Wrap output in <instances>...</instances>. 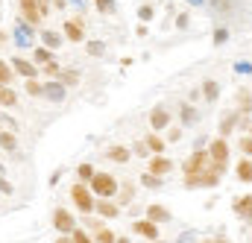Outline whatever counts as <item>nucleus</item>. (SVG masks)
Masks as SVG:
<instances>
[{
	"mask_svg": "<svg viewBox=\"0 0 252 243\" xmlns=\"http://www.w3.org/2000/svg\"><path fill=\"white\" fill-rule=\"evenodd\" d=\"M223 167L211 158L208 150H196L185 161V187H217Z\"/></svg>",
	"mask_w": 252,
	"mask_h": 243,
	"instance_id": "f257e3e1",
	"label": "nucleus"
},
{
	"mask_svg": "<svg viewBox=\"0 0 252 243\" xmlns=\"http://www.w3.org/2000/svg\"><path fill=\"white\" fill-rule=\"evenodd\" d=\"M70 199H73V205H76L82 214H91L94 205H97L94 196H91V190H88L85 184H73V187H70Z\"/></svg>",
	"mask_w": 252,
	"mask_h": 243,
	"instance_id": "f03ea898",
	"label": "nucleus"
},
{
	"mask_svg": "<svg viewBox=\"0 0 252 243\" xmlns=\"http://www.w3.org/2000/svg\"><path fill=\"white\" fill-rule=\"evenodd\" d=\"M91 190H94L97 196H115V193H118V179L109 176V173H94Z\"/></svg>",
	"mask_w": 252,
	"mask_h": 243,
	"instance_id": "7ed1b4c3",
	"label": "nucleus"
},
{
	"mask_svg": "<svg viewBox=\"0 0 252 243\" xmlns=\"http://www.w3.org/2000/svg\"><path fill=\"white\" fill-rule=\"evenodd\" d=\"M208 152H211V158L226 170V164H229V144H226V138L220 135L217 141H211V147H208Z\"/></svg>",
	"mask_w": 252,
	"mask_h": 243,
	"instance_id": "20e7f679",
	"label": "nucleus"
},
{
	"mask_svg": "<svg viewBox=\"0 0 252 243\" xmlns=\"http://www.w3.org/2000/svg\"><path fill=\"white\" fill-rule=\"evenodd\" d=\"M64 38H67V41H73V44L85 41V24H82L79 18H76V21H73V18H67V21H64Z\"/></svg>",
	"mask_w": 252,
	"mask_h": 243,
	"instance_id": "39448f33",
	"label": "nucleus"
},
{
	"mask_svg": "<svg viewBox=\"0 0 252 243\" xmlns=\"http://www.w3.org/2000/svg\"><path fill=\"white\" fill-rule=\"evenodd\" d=\"M132 232L141 235V238H147V241H158V223H153L150 217L147 220H135L132 223Z\"/></svg>",
	"mask_w": 252,
	"mask_h": 243,
	"instance_id": "423d86ee",
	"label": "nucleus"
},
{
	"mask_svg": "<svg viewBox=\"0 0 252 243\" xmlns=\"http://www.w3.org/2000/svg\"><path fill=\"white\" fill-rule=\"evenodd\" d=\"M53 226H56L62 235H73V229H76L73 214H70V211H64V208H56V214H53Z\"/></svg>",
	"mask_w": 252,
	"mask_h": 243,
	"instance_id": "0eeeda50",
	"label": "nucleus"
},
{
	"mask_svg": "<svg viewBox=\"0 0 252 243\" xmlns=\"http://www.w3.org/2000/svg\"><path fill=\"white\" fill-rule=\"evenodd\" d=\"M18 9H21V15H24L30 24H41V18H44V12L38 9L35 0H18Z\"/></svg>",
	"mask_w": 252,
	"mask_h": 243,
	"instance_id": "6e6552de",
	"label": "nucleus"
},
{
	"mask_svg": "<svg viewBox=\"0 0 252 243\" xmlns=\"http://www.w3.org/2000/svg\"><path fill=\"white\" fill-rule=\"evenodd\" d=\"M167 123H170V112H167V106H156V109L150 112V126H153L156 132L167 129Z\"/></svg>",
	"mask_w": 252,
	"mask_h": 243,
	"instance_id": "1a4fd4ad",
	"label": "nucleus"
},
{
	"mask_svg": "<svg viewBox=\"0 0 252 243\" xmlns=\"http://www.w3.org/2000/svg\"><path fill=\"white\" fill-rule=\"evenodd\" d=\"M232 211L252 226V196H238V199L232 202Z\"/></svg>",
	"mask_w": 252,
	"mask_h": 243,
	"instance_id": "9d476101",
	"label": "nucleus"
},
{
	"mask_svg": "<svg viewBox=\"0 0 252 243\" xmlns=\"http://www.w3.org/2000/svg\"><path fill=\"white\" fill-rule=\"evenodd\" d=\"M170 170H173V161H170V158H164V155H153V158H150V173L167 176Z\"/></svg>",
	"mask_w": 252,
	"mask_h": 243,
	"instance_id": "9b49d317",
	"label": "nucleus"
},
{
	"mask_svg": "<svg viewBox=\"0 0 252 243\" xmlns=\"http://www.w3.org/2000/svg\"><path fill=\"white\" fill-rule=\"evenodd\" d=\"M238 121H241V112H238V109H232V112L220 121V135H223V138H226V135H232V132H235V126H238Z\"/></svg>",
	"mask_w": 252,
	"mask_h": 243,
	"instance_id": "f8f14e48",
	"label": "nucleus"
},
{
	"mask_svg": "<svg viewBox=\"0 0 252 243\" xmlns=\"http://www.w3.org/2000/svg\"><path fill=\"white\" fill-rule=\"evenodd\" d=\"M235 103H238V112H241L244 118H250V115H252V94H250V88H241Z\"/></svg>",
	"mask_w": 252,
	"mask_h": 243,
	"instance_id": "ddd939ff",
	"label": "nucleus"
},
{
	"mask_svg": "<svg viewBox=\"0 0 252 243\" xmlns=\"http://www.w3.org/2000/svg\"><path fill=\"white\" fill-rule=\"evenodd\" d=\"M202 97H205V103H214L220 97V82L217 79H205L202 82Z\"/></svg>",
	"mask_w": 252,
	"mask_h": 243,
	"instance_id": "4468645a",
	"label": "nucleus"
},
{
	"mask_svg": "<svg viewBox=\"0 0 252 243\" xmlns=\"http://www.w3.org/2000/svg\"><path fill=\"white\" fill-rule=\"evenodd\" d=\"M235 176H238V182H252V158H244V161H238V167H235Z\"/></svg>",
	"mask_w": 252,
	"mask_h": 243,
	"instance_id": "2eb2a0df",
	"label": "nucleus"
},
{
	"mask_svg": "<svg viewBox=\"0 0 252 243\" xmlns=\"http://www.w3.org/2000/svg\"><path fill=\"white\" fill-rule=\"evenodd\" d=\"M147 217H150L153 223H167V220H170V211H167L164 205H150V208H147Z\"/></svg>",
	"mask_w": 252,
	"mask_h": 243,
	"instance_id": "dca6fc26",
	"label": "nucleus"
},
{
	"mask_svg": "<svg viewBox=\"0 0 252 243\" xmlns=\"http://www.w3.org/2000/svg\"><path fill=\"white\" fill-rule=\"evenodd\" d=\"M106 158H109V161H118V164H126V161L132 158V152H129L126 147H109Z\"/></svg>",
	"mask_w": 252,
	"mask_h": 243,
	"instance_id": "f3484780",
	"label": "nucleus"
},
{
	"mask_svg": "<svg viewBox=\"0 0 252 243\" xmlns=\"http://www.w3.org/2000/svg\"><path fill=\"white\" fill-rule=\"evenodd\" d=\"M0 103H3V106H15V103H18V94H15L6 82H0Z\"/></svg>",
	"mask_w": 252,
	"mask_h": 243,
	"instance_id": "a211bd4d",
	"label": "nucleus"
},
{
	"mask_svg": "<svg viewBox=\"0 0 252 243\" xmlns=\"http://www.w3.org/2000/svg\"><path fill=\"white\" fill-rule=\"evenodd\" d=\"M12 64H15V70L21 73V76H35V64H30V61H24V59H12Z\"/></svg>",
	"mask_w": 252,
	"mask_h": 243,
	"instance_id": "6ab92c4d",
	"label": "nucleus"
},
{
	"mask_svg": "<svg viewBox=\"0 0 252 243\" xmlns=\"http://www.w3.org/2000/svg\"><path fill=\"white\" fill-rule=\"evenodd\" d=\"M97 214H103V217H118L121 208H118L115 202H97Z\"/></svg>",
	"mask_w": 252,
	"mask_h": 243,
	"instance_id": "aec40b11",
	"label": "nucleus"
},
{
	"mask_svg": "<svg viewBox=\"0 0 252 243\" xmlns=\"http://www.w3.org/2000/svg\"><path fill=\"white\" fill-rule=\"evenodd\" d=\"M41 41H44V44H47L50 50H56V47L62 44V38H59V35H56L53 30H44V32H41Z\"/></svg>",
	"mask_w": 252,
	"mask_h": 243,
	"instance_id": "412c9836",
	"label": "nucleus"
},
{
	"mask_svg": "<svg viewBox=\"0 0 252 243\" xmlns=\"http://www.w3.org/2000/svg\"><path fill=\"white\" fill-rule=\"evenodd\" d=\"M59 79H62V85L70 88V85H76V82H79V73H76V70H62V73H59Z\"/></svg>",
	"mask_w": 252,
	"mask_h": 243,
	"instance_id": "4be33fe9",
	"label": "nucleus"
},
{
	"mask_svg": "<svg viewBox=\"0 0 252 243\" xmlns=\"http://www.w3.org/2000/svg\"><path fill=\"white\" fill-rule=\"evenodd\" d=\"M147 147H150L153 152H164V141H161L158 135H150V138H147Z\"/></svg>",
	"mask_w": 252,
	"mask_h": 243,
	"instance_id": "5701e85b",
	"label": "nucleus"
},
{
	"mask_svg": "<svg viewBox=\"0 0 252 243\" xmlns=\"http://www.w3.org/2000/svg\"><path fill=\"white\" fill-rule=\"evenodd\" d=\"M196 121V109H193V106H182V123H185V126H188V123H193Z\"/></svg>",
	"mask_w": 252,
	"mask_h": 243,
	"instance_id": "b1692460",
	"label": "nucleus"
},
{
	"mask_svg": "<svg viewBox=\"0 0 252 243\" xmlns=\"http://www.w3.org/2000/svg\"><path fill=\"white\" fill-rule=\"evenodd\" d=\"M141 182L147 184V187H161V176H156V173H147V176H141Z\"/></svg>",
	"mask_w": 252,
	"mask_h": 243,
	"instance_id": "393cba45",
	"label": "nucleus"
},
{
	"mask_svg": "<svg viewBox=\"0 0 252 243\" xmlns=\"http://www.w3.org/2000/svg\"><path fill=\"white\" fill-rule=\"evenodd\" d=\"M97 243H118L109 229H97Z\"/></svg>",
	"mask_w": 252,
	"mask_h": 243,
	"instance_id": "a878e982",
	"label": "nucleus"
},
{
	"mask_svg": "<svg viewBox=\"0 0 252 243\" xmlns=\"http://www.w3.org/2000/svg\"><path fill=\"white\" fill-rule=\"evenodd\" d=\"M76 173H79V179H88V182L94 179V167H91V164H79V170H76Z\"/></svg>",
	"mask_w": 252,
	"mask_h": 243,
	"instance_id": "bb28decb",
	"label": "nucleus"
},
{
	"mask_svg": "<svg viewBox=\"0 0 252 243\" xmlns=\"http://www.w3.org/2000/svg\"><path fill=\"white\" fill-rule=\"evenodd\" d=\"M229 41V30H214V44L220 47V44H226Z\"/></svg>",
	"mask_w": 252,
	"mask_h": 243,
	"instance_id": "cd10ccee",
	"label": "nucleus"
},
{
	"mask_svg": "<svg viewBox=\"0 0 252 243\" xmlns=\"http://www.w3.org/2000/svg\"><path fill=\"white\" fill-rule=\"evenodd\" d=\"M27 91H30V94H35V97H38V94H44V88H41V85H38V82H35L32 76L27 79Z\"/></svg>",
	"mask_w": 252,
	"mask_h": 243,
	"instance_id": "c85d7f7f",
	"label": "nucleus"
},
{
	"mask_svg": "<svg viewBox=\"0 0 252 243\" xmlns=\"http://www.w3.org/2000/svg\"><path fill=\"white\" fill-rule=\"evenodd\" d=\"M0 147H6V150H15V138H12L9 132H0Z\"/></svg>",
	"mask_w": 252,
	"mask_h": 243,
	"instance_id": "c756f323",
	"label": "nucleus"
},
{
	"mask_svg": "<svg viewBox=\"0 0 252 243\" xmlns=\"http://www.w3.org/2000/svg\"><path fill=\"white\" fill-rule=\"evenodd\" d=\"M94 3H97V9H100V12H106V15H109V12H115V0H94Z\"/></svg>",
	"mask_w": 252,
	"mask_h": 243,
	"instance_id": "7c9ffc66",
	"label": "nucleus"
},
{
	"mask_svg": "<svg viewBox=\"0 0 252 243\" xmlns=\"http://www.w3.org/2000/svg\"><path fill=\"white\" fill-rule=\"evenodd\" d=\"M232 6H238L235 0H214V9L217 12H226V9H232Z\"/></svg>",
	"mask_w": 252,
	"mask_h": 243,
	"instance_id": "2f4dec72",
	"label": "nucleus"
},
{
	"mask_svg": "<svg viewBox=\"0 0 252 243\" xmlns=\"http://www.w3.org/2000/svg\"><path fill=\"white\" fill-rule=\"evenodd\" d=\"M138 18H141V21H150V18H153V6H141V9H138Z\"/></svg>",
	"mask_w": 252,
	"mask_h": 243,
	"instance_id": "473e14b6",
	"label": "nucleus"
},
{
	"mask_svg": "<svg viewBox=\"0 0 252 243\" xmlns=\"http://www.w3.org/2000/svg\"><path fill=\"white\" fill-rule=\"evenodd\" d=\"M9 79H12V70L0 61V82H6V85H9Z\"/></svg>",
	"mask_w": 252,
	"mask_h": 243,
	"instance_id": "72a5a7b5",
	"label": "nucleus"
},
{
	"mask_svg": "<svg viewBox=\"0 0 252 243\" xmlns=\"http://www.w3.org/2000/svg\"><path fill=\"white\" fill-rule=\"evenodd\" d=\"M73 241H76V243H91V241H88V235H85L82 229H73Z\"/></svg>",
	"mask_w": 252,
	"mask_h": 243,
	"instance_id": "f704fd0d",
	"label": "nucleus"
},
{
	"mask_svg": "<svg viewBox=\"0 0 252 243\" xmlns=\"http://www.w3.org/2000/svg\"><path fill=\"white\" fill-rule=\"evenodd\" d=\"M88 53H91V56H100V53H103V44H100V41H91V44H88Z\"/></svg>",
	"mask_w": 252,
	"mask_h": 243,
	"instance_id": "c9c22d12",
	"label": "nucleus"
},
{
	"mask_svg": "<svg viewBox=\"0 0 252 243\" xmlns=\"http://www.w3.org/2000/svg\"><path fill=\"white\" fill-rule=\"evenodd\" d=\"M179 138H182V126H176V129H170V132H167V141H173V144H176Z\"/></svg>",
	"mask_w": 252,
	"mask_h": 243,
	"instance_id": "e433bc0d",
	"label": "nucleus"
},
{
	"mask_svg": "<svg viewBox=\"0 0 252 243\" xmlns=\"http://www.w3.org/2000/svg\"><path fill=\"white\" fill-rule=\"evenodd\" d=\"M47 94H50V97H53V100H62V85H53V88H47Z\"/></svg>",
	"mask_w": 252,
	"mask_h": 243,
	"instance_id": "4c0bfd02",
	"label": "nucleus"
},
{
	"mask_svg": "<svg viewBox=\"0 0 252 243\" xmlns=\"http://www.w3.org/2000/svg\"><path fill=\"white\" fill-rule=\"evenodd\" d=\"M35 59L38 61H53V56H50V50H35Z\"/></svg>",
	"mask_w": 252,
	"mask_h": 243,
	"instance_id": "58836bf2",
	"label": "nucleus"
},
{
	"mask_svg": "<svg viewBox=\"0 0 252 243\" xmlns=\"http://www.w3.org/2000/svg\"><path fill=\"white\" fill-rule=\"evenodd\" d=\"M241 150H244L247 155H252V135H250V138H244V141H241Z\"/></svg>",
	"mask_w": 252,
	"mask_h": 243,
	"instance_id": "ea45409f",
	"label": "nucleus"
},
{
	"mask_svg": "<svg viewBox=\"0 0 252 243\" xmlns=\"http://www.w3.org/2000/svg\"><path fill=\"white\" fill-rule=\"evenodd\" d=\"M176 27L185 30V27H188V15H179V18H176Z\"/></svg>",
	"mask_w": 252,
	"mask_h": 243,
	"instance_id": "a19ab883",
	"label": "nucleus"
},
{
	"mask_svg": "<svg viewBox=\"0 0 252 243\" xmlns=\"http://www.w3.org/2000/svg\"><path fill=\"white\" fill-rule=\"evenodd\" d=\"M147 150H150L147 144H135V152H138V155H147Z\"/></svg>",
	"mask_w": 252,
	"mask_h": 243,
	"instance_id": "79ce46f5",
	"label": "nucleus"
},
{
	"mask_svg": "<svg viewBox=\"0 0 252 243\" xmlns=\"http://www.w3.org/2000/svg\"><path fill=\"white\" fill-rule=\"evenodd\" d=\"M179 243H193V235H190V232H185V235L179 238Z\"/></svg>",
	"mask_w": 252,
	"mask_h": 243,
	"instance_id": "37998d69",
	"label": "nucleus"
},
{
	"mask_svg": "<svg viewBox=\"0 0 252 243\" xmlns=\"http://www.w3.org/2000/svg\"><path fill=\"white\" fill-rule=\"evenodd\" d=\"M56 243H76V241H73V235H62Z\"/></svg>",
	"mask_w": 252,
	"mask_h": 243,
	"instance_id": "c03bdc74",
	"label": "nucleus"
},
{
	"mask_svg": "<svg viewBox=\"0 0 252 243\" xmlns=\"http://www.w3.org/2000/svg\"><path fill=\"white\" fill-rule=\"evenodd\" d=\"M35 3H38V9H41V12L47 15V0H35Z\"/></svg>",
	"mask_w": 252,
	"mask_h": 243,
	"instance_id": "a18cd8bd",
	"label": "nucleus"
},
{
	"mask_svg": "<svg viewBox=\"0 0 252 243\" xmlns=\"http://www.w3.org/2000/svg\"><path fill=\"white\" fill-rule=\"evenodd\" d=\"M0 187H3V190H6V193H9V190H12V187H9V184L3 182V179H0Z\"/></svg>",
	"mask_w": 252,
	"mask_h": 243,
	"instance_id": "49530a36",
	"label": "nucleus"
},
{
	"mask_svg": "<svg viewBox=\"0 0 252 243\" xmlns=\"http://www.w3.org/2000/svg\"><path fill=\"white\" fill-rule=\"evenodd\" d=\"M202 243H217V238H205Z\"/></svg>",
	"mask_w": 252,
	"mask_h": 243,
	"instance_id": "de8ad7c7",
	"label": "nucleus"
},
{
	"mask_svg": "<svg viewBox=\"0 0 252 243\" xmlns=\"http://www.w3.org/2000/svg\"><path fill=\"white\" fill-rule=\"evenodd\" d=\"M217 243H229V241H226V238H217Z\"/></svg>",
	"mask_w": 252,
	"mask_h": 243,
	"instance_id": "09e8293b",
	"label": "nucleus"
},
{
	"mask_svg": "<svg viewBox=\"0 0 252 243\" xmlns=\"http://www.w3.org/2000/svg\"><path fill=\"white\" fill-rule=\"evenodd\" d=\"M250 135H252V123H250Z\"/></svg>",
	"mask_w": 252,
	"mask_h": 243,
	"instance_id": "8fccbe9b",
	"label": "nucleus"
},
{
	"mask_svg": "<svg viewBox=\"0 0 252 243\" xmlns=\"http://www.w3.org/2000/svg\"><path fill=\"white\" fill-rule=\"evenodd\" d=\"M118 243H129V241H118Z\"/></svg>",
	"mask_w": 252,
	"mask_h": 243,
	"instance_id": "3c124183",
	"label": "nucleus"
},
{
	"mask_svg": "<svg viewBox=\"0 0 252 243\" xmlns=\"http://www.w3.org/2000/svg\"><path fill=\"white\" fill-rule=\"evenodd\" d=\"M153 243H161V241H153Z\"/></svg>",
	"mask_w": 252,
	"mask_h": 243,
	"instance_id": "603ef678",
	"label": "nucleus"
}]
</instances>
